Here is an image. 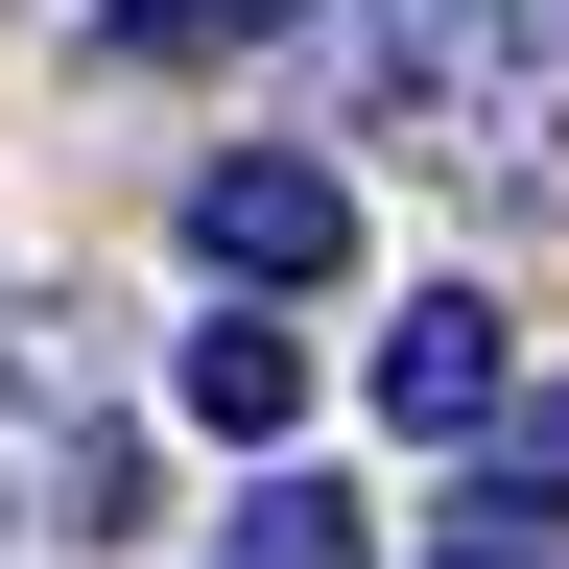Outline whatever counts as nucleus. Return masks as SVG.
<instances>
[{
  "mask_svg": "<svg viewBox=\"0 0 569 569\" xmlns=\"http://www.w3.org/2000/svg\"><path fill=\"white\" fill-rule=\"evenodd\" d=\"M498 475H522V498H569V380H546V403L498 380Z\"/></svg>",
  "mask_w": 569,
  "mask_h": 569,
  "instance_id": "7",
  "label": "nucleus"
},
{
  "mask_svg": "<svg viewBox=\"0 0 569 569\" xmlns=\"http://www.w3.org/2000/svg\"><path fill=\"white\" fill-rule=\"evenodd\" d=\"M261 24H309V0H96V48H142V71H190V48H261Z\"/></svg>",
  "mask_w": 569,
  "mask_h": 569,
  "instance_id": "5",
  "label": "nucleus"
},
{
  "mask_svg": "<svg viewBox=\"0 0 569 569\" xmlns=\"http://www.w3.org/2000/svg\"><path fill=\"white\" fill-rule=\"evenodd\" d=\"M380 427H403V451H475V427H498V309H475V284H403V309H380Z\"/></svg>",
  "mask_w": 569,
  "mask_h": 569,
  "instance_id": "2",
  "label": "nucleus"
},
{
  "mask_svg": "<svg viewBox=\"0 0 569 569\" xmlns=\"http://www.w3.org/2000/svg\"><path fill=\"white\" fill-rule=\"evenodd\" d=\"M213 569H380V522H356V498H309V475H261L238 522H213Z\"/></svg>",
  "mask_w": 569,
  "mask_h": 569,
  "instance_id": "4",
  "label": "nucleus"
},
{
  "mask_svg": "<svg viewBox=\"0 0 569 569\" xmlns=\"http://www.w3.org/2000/svg\"><path fill=\"white\" fill-rule=\"evenodd\" d=\"M427 569H569V522L498 475V498H451V522H427Z\"/></svg>",
  "mask_w": 569,
  "mask_h": 569,
  "instance_id": "6",
  "label": "nucleus"
},
{
  "mask_svg": "<svg viewBox=\"0 0 569 569\" xmlns=\"http://www.w3.org/2000/svg\"><path fill=\"white\" fill-rule=\"evenodd\" d=\"M167 403L213 427V451H284V427H309V332H284V309H213V332L167 356Z\"/></svg>",
  "mask_w": 569,
  "mask_h": 569,
  "instance_id": "3",
  "label": "nucleus"
},
{
  "mask_svg": "<svg viewBox=\"0 0 569 569\" xmlns=\"http://www.w3.org/2000/svg\"><path fill=\"white\" fill-rule=\"evenodd\" d=\"M190 261H213V284H332V261H356V167H332V142L190 167Z\"/></svg>",
  "mask_w": 569,
  "mask_h": 569,
  "instance_id": "1",
  "label": "nucleus"
}]
</instances>
